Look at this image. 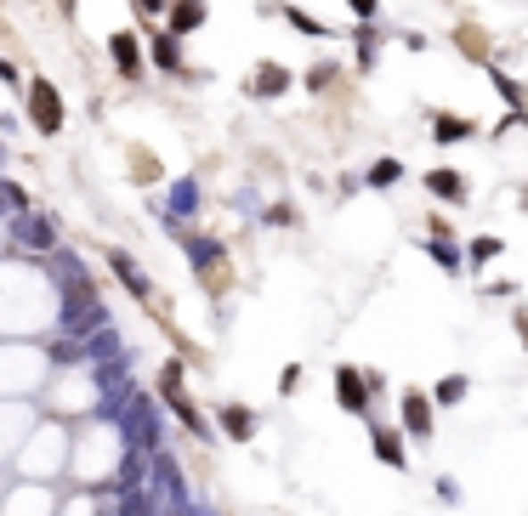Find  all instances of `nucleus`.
<instances>
[{"instance_id":"obj_1","label":"nucleus","mask_w":528,"mask_h":516,"mask_svg":"<svg viewBox=\"0 0 528 516\" xmlns=\"http://www.w3.org/2000/svg\"><path fill=\"white\" fill-rule=\"evenodd\" d=\"M29 114H35V131H45V136L63 131V102H57V91L45 86V80L29 86Z\"/></svg>"},{"instance_id":"obj_2","label":"nucleus","mask_w":528,"mask_h":516,"mask_svg":"<svg viewBox=\"0 0 528 516\" xmlns=\"http://www.w3.org/2000/svg\"><path fill=\"white\" fill-rule=\"evenodd\" d=\"M205 23V0H170V35H194V29Z\"/></svg>"},{"instance_id":"obj_3","label":"nucleus","mask_w":528,"mask_h":516,"mask_svg":"<svg viewBox=\"0 0 528 516\" xmlns=\"http://www.w3.org/2000/svg\"><path fill=\"white\" fill-rule=\"evenodd\" d=\"M403 431L432 437V403H426L421 392H403Z\"/></svg>"},{"instance_id":"obj_4","label":"nucleus","mask_w":528,"mask_h":516,"mask_svg":"<svg viewBox=\"0 0 528 516\" xmlns=\"http://www.w3.org/2000/svg\"><path fill=\"white\" fill-rule=\"evenodd\" d=\"M285 86H290V74L278 69V62H261V69L251 74V97H278Z\"/></svg>"},{"instance_id":"obj_5","label":"nucleus","mask_w":528,"mask_h":516,"mask_svg":"<svg viewBox=\"0 0 528 516\" xmlns=\"http://www.w3.org/2000/svg\"><path fill=\"white\" fill-rule=\"evenodd\" d=\"M426 187H432L438 199H449V205H460V199H466V176H455V170H432Z\"/></svg>"},{"instance_id":"obj_6","label":"nucleus","mask_w":528,"mask_h":516,"mask_svg":"<svg viewBox=\"0 0 528 516\" xmlns=\"http://www.w3.org/2000/svg\"><path fill=\"white\" fill-rule=\"evenodd\" d=\"M222 431H227V437H239V443H244V437L256 431V414L244 409V403H227V409H222Z\"/></svg>"},{"instance_id":"obj_7","label":"nucleus","mask_w":528,"mask_h":516,"mask_svg":"<svg viewBox=\"0 0 528 516\" xmlns=\"http://www.w3.org/2000/svg\"><path fill=\"white\" fill-rule=\"evenodd\" d=\"M335 386H341V403L359 414V409H364V381H359V369H341V374H335Z\"/></svg>"},{"instance_id":"obj_8","label":"nucleus","mask_w":528,"mask_h":516,"mask_svg":"<svg viewBox=\"0 0 528 516\" xmlns=\"http://www.w3.org/2000/svg\"><path fill=\"white\" fill-rule=\"evenodd\" d=\"M114 69H120V74H136V69H143V57H136V35H114Z\"/></svg>"},{"instance_id":"obj_9","label":"nucleus","mask_w":528,"mask_h":516,"mask_svg":"<svg viewBox=\"0 0 528 516\" xmlns=\"http://www.w3.org/2000/svg\"><path fill=\"white\" fill-rule=\"evenodd\" d=\"M153 62H160V69H182V40L160 35V40H153Z\"/></svg>"},{"instance_id":"obj_10","label":"nucleus","mask_w":528,"mask_h":516,"mask_svg":"<svg viewBox=\"0 0 528 516\" xmlns=\"http://www.w3.org/2000/svg\"><path fill=\"white\" fill-rule=\"evenodd\" d=\"M375 448H381V460L392 465V471H403V465H409V460H403V443H398L392 431H375Z\"/></svg>"},{"instance_id":"obj_11","label":"nucleus","mask_w":528,"mask_h":516,"mask_svg":"<svg viewBox=\"0 0 528 516\" xmlns=\"http://www.w3.org/2000/svg\"><path fill=\"white\" fill-rule=\"evenodd\" d=\"M460 136H472V119H438V143H460Z\"/></svg>"},{"instance_id":"obj_12","label":"nucleus","mask_w":528,"mask_h":516,"mask_svg":"<svg viewBox=\"0 0 528 516\" xmlns=\"http://www.w3.org/2000/svg\"><path fill=\"white\" fill-rule=\"evenodd\" d=\"M398 176H403V165H398V160H381L375 170H369V182H398Z\"/></svg>"},{"instance_id":"obj_13","label":"nucleus","mask_w":528,"mask_h":516,"mask_svg":"<svg viewBox=\"0 0 528 516\" xmlns=\"http://www.w3.org/2000/svg\"><path fill=\"white\" fill-rule=\"evenodd\" d=\"M438 397H443V403H455V397H466V381H460V374H449V381L438 386Z\"/></svg>"},{"instance_id":"obj_14","label":"nucleus","mask_w":528,"mask_h":516,"mask_svg":"<svg viewBox=\"0 0 528 516\" xmlns=\"http://www.w3.org/2000/svg\"><path fill=\"white\" fill-rule=\"evenodd\" d=\"M285 18H290V23H296V29H307V35H318V23H313V18H307V12H296V6H285Z\"/></svg>"},{"instance_id":"obj_15","label":"nucleus","mask_w":528,"mask_h":516,"mask_svg":"<svg viewBox=\"0 0 528 516\" xmlns=\"http://www.w3.org/2000/svg\"><path fill=\"white\" fill-rule=\"evenodd\" d=\"M494 86H500V97H506L511 108H517V102H523V91H517V86H511V80H506V74H494Z\"/></svg>"},{"instance_id":"obj_16","label":"nucleus","mask_w":528,"mask_h":516,"mask_svg":"<svg viewBox=\"0 0 528 516\" xmlns=\"http://www.w3.org/2000/svg\"><path fill=\"white\" fill-rule=\"evenodd\" d=\"M165 12V0H136V18H160Z\"/></svg>"},{"instance_id":"obj_17","label":"nucleus","mask_w":528,"mask_h":516,"mask_svg":"<svg viewBox=\"0 0 528 516\" xmlns=\"http://www.w3.org/2000/svg\"><path fill=\"white\" fill-rule=\"evenodd\" d=\"M347 6L359 12V18H375V12H381V0H347Z\"/></svg>"},{"instance_id":"obj_18","label":"nucleus","mask_w":528,"mask_h":516,"mask_svg":"<svg viewBox=\"0 0 528 516\" xmlns=\"http://www.w3.org/2000/svg\"><path fill=\"white\" fill-rule=\"evenodd\" d=\"M0 80H18V69H12V62H6V57H0Z\"/></svg>"}]
</instances>
